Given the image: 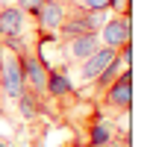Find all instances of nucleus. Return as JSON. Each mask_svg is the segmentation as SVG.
Masks as SVG:
<instances>
[{"mask_svg": "<svg viewBox=\"0 0 153 147\" xmlns=\"http://www.w3.org/2000/svg\"><path fill=\"white\" fill-rule=\"evenodd\" d=\"M94 103L103 112L115 115V118H118V115H130V112H133V68L121 74Z\"/></svg>", "mask_w": 153, "mask_h": 147, "instance_id": "1", "label": "nucleus"}, {"mask_svg": "<svg viewBox=\"0 0 153 147\" xmlns=\"http://www.w3.org/2000/svg\"><path fill=\"white\" fill-rule=\"evenodd\" d=\"M24 68H21V56L12 53L9 47L0 44V94L6 103H12L24 91Z\"/></svg>", "mask_w": 153, "mask_h": 147, "instance_id": "2", "label": "nucleus"}, {"mask_svg": "<svg viewBox=\"0 0 153 147\" xmlns=\"http://www.w3.org/2000/svg\"><path fill=\"white\" fill-rule=\"evenodd\" d=\"M65 15H68V3H65V0H44L41 9L33 15V30H36V36L56 38Z\"/></svg>", "mask_w": 153, "mask_h": 147, "instance_id": "3", "label": "nucleus"}, {"mask_svg": "<svg viewBox=\"0 0 153 147\" xmlns=\"http://www.w3.org/2000/svg\"><path fill=\"white\" fill-rule=\"evenodd\" d=\"M100 44L103 47H124V44H133V15H112V18L103 21V27H100Z\"/></svg>", "mask_w": 153, "mask_h": 147, "instance_id": "4", "label": "nucleus"}, {"mask_svg": "<svg viewBox=\"0 0 153 147\" xmlns=\"http://www.w3.org/2000/svg\"><path fill=\"white\" fill-rule=\"evenodd\" d=\"M21 68H24V85L36 94L38 100L47 103V65L38 59L36 50L21 56Z\"/></svg>", "mask_w": 153, "mask_h": 147, "instance_id": "5", "label": "nucleus"}, {"mask_svg": "<svg viewBox=\"0 0 153 147\" xmlns=\"http://www.w3.org/2000/svg\"><path fill=\"white\" fill-rule=\"evenodd\" d=\"M30 30H33V18L24 15L15 3H3L0 6V44L9 41V38L27 36Z\"/></svg>", "mask_w": 153, "mask_h": 147, "instance_id": "6", "label": "nucleus"}, {"mask_svg": "<svg viewBox=\"0 0 153 147\" xmlns=\"http://www.w3.org/2000/svg\"><path fill=\"white\" fill-rule=\"evenodd\" d=\"M115 53L118 50H112V47H97L91 56H85L82 62H76V79L82 85H91L97 76H100V71L115 59Z\"/></svg>", "mask_w": 153, "mask_h": 147, "instance_id": "7", "label": "nucleus"}, {"mask_svg": "<svg viewBox=\"0 0 153 147\" xmlns=\"http://www.w3.org/2000/svg\"><path fill=\"white\" fill-rule=\"evenodd\" d=\"M74 91H76V85L65 68H47V100L59 103L65 97H74Z\"/></svg>", "mask_w": 153, "mask_h": 147, "instance_id": "8", "label": "nucleus"}, {"mask_svg": "<svg viewBox=\"0 0 153 147\" xmlns=\"http://www.w3.org/2000/svg\"><path fill=\"white\" fill-rule=\"evenodd\" d=\"M12 103L18 106V115L24 118V121H38V115H44V100H38L30 88H24Z\"/></svg>", "mask_w": 153, "mask_h": 147, "instance_id": "9", "label": "nucleus"}, {"mask_svg": "<svg viewBox=\"0 0 153 147\" xmlns=\"http://www.w3.org/2000/svg\"><path fill=\"white\" fill-rule=\"evenodd\" d=\"M109 12H115V15H133V0H109Z\"/></svg>", "mask_w": 153, "mask_h": 147, "instance_id": "10", "label": "nucleus"}, {"mask_svg": "<svg viewBox=\"0 0 153 147\" xmlns=\"http://www.w3.org/2000/svg\"><path fill=\"white\" fill-rule=\"evenodd\" d=\"M41 3H44V0H15V6H18L24 15H30V18L41 9Z\"/></svg>", "mask_w": 153, "mask_h": 147, "instance_id": "11", "label": "nucleus"}, {"mask_svg": "<svg viewBox=\"0 0 153 147\" xmlns=\"http://www.w3.org/2000/svg\"><path fill=\"white\" fill-rule=\"evenodd\" d=\"M0 147H9V144H6V141H3V138H0Z\"/></svg>", "mask_w": 153, "mask_h": 147, "instance_id": "12", "label": "nucleus"}, {"mask_svg": "<svg viewBox=\"0 0 153 147\" xmlns=\"http://www.w3.org/2000/svg\"><path fill=\"white\" fill-rule=\"evenodd\" d=\"M79 147H82V144H79Z\"/></svg>", "mask_w": 153, "mask_h": 147, "instance_id": "13", "label": "nucleus"}]
</instances>
